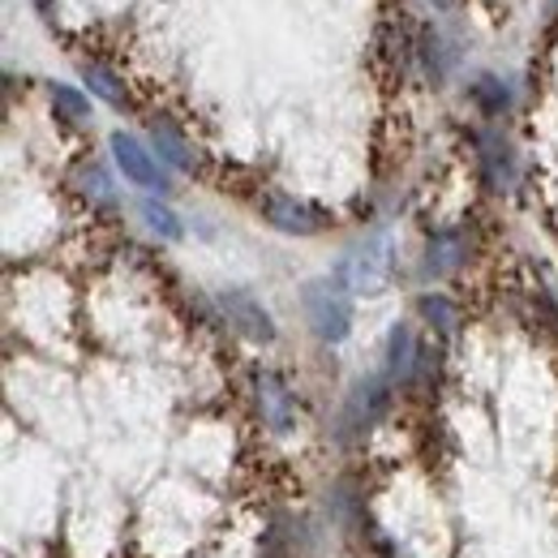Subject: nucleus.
<instances>
[{
    "label": "nucleus",
    "mask_w": 558,
    "mask_h": 558,
    "mask_svg": "<svg viewBox=\"0 0 558 558\" xmlns=\"http://www.w3.org/2000/svg\"><path fill=\"white\" fill-rule=\"evenodd\" d=\"M387 279H391V236L387 232L365 236L336 267V283L344 292H383Z\"/></svg>",
    "instance_id": "obj_1"
},
{
    "label": "nucleus",
    "mask_w": 558,
    "mask_h": 558,
    "mask_svg": "<svg viewBox=\"0 0 558 558\" xmlns=\"http://www.w3.org/2000/svg\"><path fill=\"white\" fill-rule=\"evenodd\" d=\"M305 314H310V327L318 331V340L340 344L349 336L352 305H349V292L336 279H318V283L305 288Z\"/></svg>",
    "instance_id": "obj_2"
},
{
    "label": "nucleus",
    "mask_w": 558,
    "mask_h": 558,
    "mask_svg": "<svg viewBox=\"0 0 558 558\" xmlns=\"http://www.w3.org/2000/svg\"><path fill=\"white\" fill-rule=\"evenodd\" d=\"M219 310H223V318L232 323V331H241L245 340H254V344H271L276 340V323H271V314L250 296V292H219Z\"/></svg>",
    "instance_id": "obj_3"
},
{
    "label": "nucleus",
    "mask_w": 558,
    "mask_h": 558,
    "mask_svg": "<svg viewBox=\"0 0 558 558\" xmlns=\"http://www.w3.org/2000/svg\"><path fill=\"white\" fill-rule=\"evenodd\" d=\"M112 155H117L121 172H125L134 185H142V190H159V194L172 190V177L159 168V159H150V150H146L138 138H130V134H112Z\"/></svg>",
    "instance_id": "obj_4"
},
{
    "label": "nucleus",
    "mask_w": 558,
    "mask_h": 558,
    "mask_svg": "<svg viewBox=\"0 0 558 558\" xmlns=\"http://www.w3.org/2000/svg\"><path fill=\"white\" fill-rule=\"evenodd\" d=\"M263 215L276 223L279 232H292V236H310V232L323 228V215H318V210L296 203V198H288V194H271V198L263 203Z\"/></svg>",
    "instance_id": "obj_5"
},
{
    "label": "nucleus",
    "mask_w": 558,
    "mask_h": 558,
    "mask_svg": "<svg viewBox=\"0 0 558 558\" xmlns=\"http://www.w3.org/2000/svg\"><path fill=\"white\" fill-rule=\"evenodd\" d=\"M254 387H258L263 421H267L276 434H288V429H292V396H288V387L279 383L271 369H263V374L254 378Z\"/></svg>",
    "instance_id": "obj_6"
},
{
    "label": "nucleus",
    "mask_w": 558,
    "mask_h": 558,
    "mask_svg": "<svg viewBox=\"0 0 558 558\" xmlns=\"http://www.w3.org/2000/svg\"><path fill=\"white\" fill-rule=\"evenodd\" d=\"M460 258H464V236H460V232H438V236L429 241L425 271H429V276H447Z\"/></svg>",
    "instance_id": "obj_7"
},
{
    "label": "nucleus",
    "mask_w": 558,
    "mask_h": 558,
    "mask_svg": "<svg viewBox=\"0 0 558 558\" xmlns=\"http://www.w3.org/2000/svg\"><path fill=\"white\" fill-rule=\"evenodd\" d=\"M150 142H155V150H159L168 163H177V168H194L190 146L181 142V134H177L168 121H150Z\"/></svg>",
    "instance_id": "obj_8"
},
{
    "label": "nucleus",
    "mask_w": 558,
    "mask_h": 558,
    "mask_svg": "<svg viewBox=\"0 0 558 558\" xmlns=\"http://www.w3.org/2000/svg\"><path fill=\"white\" fill-rule=\"evenodd\" d=\"M413 369V331L409 327H396L391 331V344H387V374L391 378H404Z\"/></svg>",
    "instance_id": "obj_9"
},
{
    "label": "nucleus",
    "mask_w": 558,
    "mask_h": 558,
    "mask_svg": "<svg viewBox=\"0 0 558 558\" xmlns=\"http://www.w3.org/2000/svg\"><path fill=\"white\" fill-rule=\"evenodd\" d=\"M86 82H90V90L95 95H104L112 108H125L130 99H125V90H121V82L112 77L108 70H99V65H86Z\"/></svg>",
    "instance_id": "obj_10"
},
{
    "label": "nucleus",
    "mask_w": 558,
    "mask_h": 558,
    "mask_svg": "<svg viewBox=\"0 0 558 558\" xmlns=\"http://www.w3.org/2000/svg\"><path fill=\"white\" fill-rule=\"evenodd\" d=\"M138 210H142V219H146V223H150L159 236H168V241H177V236H181V223H177V215H172L168 207H159L155 198H146Z\"/></svg>",
    "instance_id": "obj_11"
},
{
    "label": "nucleus",
    "mask_w": 558,
    "mask_h": 558,
    "mask_svg": "<svg viewBox=\"0 0 558 558\" xmlns=\"http://www.w3.org/2000/svg\"><path fill=\"white\" fill-rule=\"evenodd\" d=\"M52 104H57L70 121H86V117H90V104H86L73 86H52Z\"/></svg>",
    "instance_id": "obj_12"
},
{
    "label": "nucleus",
    "mask_w": 558,
    "mask_h": 558,
    "mask_svg": "<svg viewBox=\"0 0 558 558\" xmlns=\"http://www.w3.org/2000/svg\"><path fill=\"white\" fill-rule=\"evenodd\" d=\"M421 314H425L438 331H451V327H456V310H451L442 296H421Z\"/></svg>",
    "instance_id": "obj_13"
},
{
    "label": "nucleus",
    "mask_w": 558,
    "mask_h": 558,
    "mask_svg": "<svg viewBox=\"0 0 558 558\" xmlns=\"http://www.w3.org/2000/svg\"><path fill=\"white\" fill-rule=\"evenodd\" d=\"M486 163H489V181H494V190H507L511 185V163H507V146H489L486 150Z\"/></svg>",
    "instance_id": "obj_14"
},
{
    "label": "nucleus",
    "mask_w": 558,
    "mask_h": 558,
    "mask_svg": "<svg viewBox=\"0 0 558 558\" xmlns=\"http://www.w3.org/2000/svg\"><path fill=\"white\" fill-rule=\"evenodd\" d=\"M82 185H86V194H95L99 203H112V185H108V177H104L99 168H86V172H82Z\"/></svg>",
    "instance_id": "obj_15"
},
{
    "label": "nucleus",
    "mask_w": 558,
    "mask_h": 558,
    "mask_svg": "<svg viewBox=\"0 0 558 558\" xmlns=\"http://www.w3.org/2000/svg\"><path fill=\"white\" fill-rule=\"evenodd\" d=\"M442 44H438V35L434 31H425V70L434 73V77H442V52H438Z\"/></svg>",
    "instance_id": "obj_16"
},
{
    "label": "nucleus",
    "mask_w": 558,
    "mask_h": 558,
    "mask_svg": "<svg viewBox=\"0 0 558 558\" xmlns=\"http://www.w3.org/2000/svg\"><path fill=\"white\" fill-rule=\"evenodd\" d=\"M482 99H486V108L489 112H498V108H507V95H498V86H494V82H482Z\"/></svg>",
    "instance_id": "obj_17"
},
{
    "label": "nucleus",
    "mask_w": 558,
    "mask_h": 558,
    "mask_svg": "<svg viewBox=\"0 0 558 558\" xmlns=\"http://www.w3.org/2000/svg\"><path fill=\"white\" fill-rule=\"evenodd\" d=\"M438 4H451V0H438Z\"/></svg>",
    "instance_id": "obj_18"
}]
</instances>
